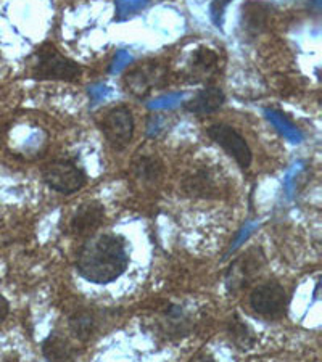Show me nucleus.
<instances>
[{
	"mask_svg": "<svg viewBox=\"0 0 322 362\" xmlns=\"http://www.w3.org/2000/svg\"><path fill=\"white\" fill-rule=\"evenodd\" d=\"M226 95L219 87H205V89L198 90L195 97L185 103V110L192 115H209L218 112V110L224 105Z\"/></svg>",
	"mask_w": 322,
	"mask_h": 362,
	"instance_id": "9d476101",
	"label": "nucleus"
},
{
	"mask_svg": "<svg viewBox=\"0 0 322 362\" xmlns=\"http://www.w3.org/2000/svg\"><path fill=\"white\" fill-rule=\"evenodd\" d=\"M105 208L102 203L89 202L81 204L69 221V230L76 235H89L103 224Z\"/></svg>",
	"mask_w": 322,
	"mask_h": 362,
	"instance_id": "1a4fd4ad",
	"label": "nucleus"
},
{
	"mask_svg": "<svg viewBox=\"0 0 322 362\" xmlns=\"http://www.w3.org/2000/svg\"><path fill=\"white\" fill-rule=\"evenodd\" d=\"M232 0H213L212 4V20L216 28H221L222 25V16H224V11Z\"/></svg>",
	"mask_w": 322,
	"mask_h": 362,
	"instance_id": "f3484780",
	"label": "nucleus"
},
{
	"mask_svg": "<svg viewBox=\"0 0 322 362\" xmlns=\"http://www.w3.org/2000/svg\"><path fill=\"white\" fill-rule=\"evenodd\" d=\"M207 136L213 140L216 145L226 151L227 155L236 160L237 165L242 169H247L251 165V150L247 140L227 124H213L207 129Z\"/></svg>",
	"mask_w": 322,
	"mask_h": 362,
	"instance_id": "423d86ee",
	"label": "nucleus"
},
{
	"mask_svg": "<svg viewBox=\"0 0 322 362\" xmlns=\"http://www.w3.org/2000/svg\"><path fill=\"white\" fill-rule=\"evenodd\" d=\"M42 179L47 187L60 192L64 195H71L86 185V174L71 160H55L49 163L42 171Z\"/></svg>",
	"mask_w": 322,
	"mask_h": 362,
	"instance_id": "7ed1b4c3",
	"label": "nucleus"
},
{
	"mask_svg": "<svg viewBox=\"0 0 322 362\" xmlns=\"http://www.w3.org/2000/svg\"><path fill=\"white\" fill-rule=\"evenodd\" d=\"M165 79V69L156 63H144L129 71L125 78L127 92L137 97H145L151 89L160 87Z\"/></svg>",
	"mask_w": 322,
	"mask_h": 362,
	"instance_id": "6e6552de",
	"label": "nucleus"
},
{
	"mask_svg": "<svg viewBox=\"0 0 322 362\" xmlns=\"http://www.w3.org/2000/svg\"><path fill=\"white\" fill-rule=\"evenodd\" d=\"M129 255L126 243L118 235L100 233L87 240L78 255L76 267L87 282L107 285L126 272Z\"/></svg>",
	"mask_w": 322,
	"mask_h": 362,
	"instance_id": "f257e3e1",
	"label": "nucleus"
},
{
	"mask_svg": "<svg viewBox=\"0 0 322 362\" xmlns=\"http://www.w3.org/2000/svg\"><path fill=\"white\" fill-rule=\"evenodd\" d=\"M227 335H229L232 343L237 344L240 349H250L255 344L253 332L250 330V327L237 314L227 324Z\"/></svg>",
	"mask_w": 322,
	"mask_h": 362,
	"instance_id": "4468645a",
	"label": "nucleus"
},
{
	"mask_svg": "<svg viewBox=\"0 0 322 362\" xmlns=\"http://www.w3.org/2000/svg\"><path fill=\"white\" fill-rule=\"evenodd\" d=\"M132 169L139 180H144V182H155V180L161 177L163 165L160 160L155 158V156H140V158L134 163Z\"/></svg>",
	"mask_w": 322,
	"mask_h": 362,
	"instance_id": "2eb2a0df",
	"label": "nucleus"
},
{
	"mask_svg": "<svg viewBox=\"0 0 322 362\" xmlns=\"http://www.w3.org/2000/svg\"><path fill=\"white\" fill-rule=\"evenodd\" d=\"M263 262H265V258H263L261 251L258 248L250 250L248 253L240 256V258L229 267V271H227V288L231 291H237L247 287L251 282V279H253L256 274H260Z\"/></svg>",
	"mask_w": 322,
	"mask_h": 362,
	"instance_id": "0eeeda50",
	"label": "nucleus"
},
{
	"mask_svg": "<svg viewBox=\"0 0 322 362\" xmlns=\"http://www.w3.org/2000/svg\"><path fill=\"white\" fill-rule=\"evenodd\" d=\"M250 306L256 314L266 319H280L287 314L289 296L279 282L258 285L250 295Z\"/></svg>",
	"mask_w": 322,
	"mask_h": 362,
	"instance_id": "20e7f679",
	"label": "nucleus"
},
{
	"mask_svg": "<svg viewBox=\"0 0 322 362\" xmlns=\"http://www.w3.org/2000/svg\"><path fill=\"white\" fill-rule=\"evenodd\" d=\"M8 313H10V303H8L7 298L0 295V325H2L4 320L7 319Z\"/></svg>",
	"mask_w": 322,
	"mask_h": 362,
	"instance_id": "a211bd4d",
	"label": "nucleus"
},
{
	"mask_svg": "<svg viewBox=\"0 0 322 362\" xmlns=\"http://www.w3.org/2000/svg\"><path fill=\"white\" fill-rule=\"evenodd\" d=\"M68 327L76 340L87 343L98 332V319L89 309H79L69 316Z\"/></svg>",
	"mask_w": 322,
	"mask_h": 362,
	"instance_id": "9b49d317",
	"label": "nucleus"
},
{
	"mask_svg": "<svg viewBox=\"0 0 322 362\" xmlns=\"http://www.w3.org/2000/svg\"><path fill=\"white\" fill-rule=\"evenodd\" d=\"M184 190L192 197L209 198L216 194V184L207 171H197L193 176L185 179Z\"/></svg>",
	"mask_w": 322,
	"mask_h": 362,
	"instance_id": "ddd939ff",
	"label": "nucleus"
},
{
	"mask_svg": "<svg viewBox=\"0 0 322 362\" xmlns=\"http://www.w3.org/2000/svg\"><path fill=\"white\" fill-rule=\"evenodd\" d=\"M81 74V66L63 57L54 44H44L36 52L33 78L39 81H74Z\"/></svg>",
	"mask_w": 322,
	"mask_h": 362,
	"instance_id": "f03ea898",
	"label": "nucleus"
},
{
	"mask_svg": "<svg viewBox=\"0 0 322 362\" xmlns=\"http://www.w3.org/2000/svg\"><path fill=\"white\" fill-rule=\"evenodd\" d=\"M100 131L107 142L115 150H125L131 144L134 136V118L132 113L125 105L111 108L103 115L100 122Z\"/></svg>",
	"mask_w": 322,
	"mask_h": 362,
	"instance_id": "39448f33",
	"label": "nucleus"
},
{
	"mask_svg": "<svg viewBox=\"0 0 322 362\" xmlns=\"http://www.w3.org/2000/svg\"><path fill=\"white\" fill-rule=\"evenodd\" d=\"M42 354L49 361H71L76 358V351L67 338L60 334H52L42 343Z\"/></svg>",
	"mask_w": 322,
	"mask_h": 362,
	"instance_id": "f8f14e48",
	"label": "nucleus"
},
{
	"mask_svg": "<svg viewBox=\"0 0 322 362\" xmlns=\"http://www.w3.org/2000/svg\"><path fill=\"white\" fill-rule=\"evenodd\" d=\"M216 65H218V57H216L213 50L198 49L195 54H193L192 68H193V73L202 76L200 79H205L207 76L212 74L214 71Z\"/></svg>",
	"mask_w": 322,
	"mask_h": 362,
	"instance_id": "dca6fc26",
	"label": "nucleus"
}]
</instances>
